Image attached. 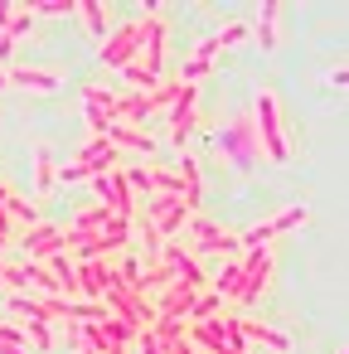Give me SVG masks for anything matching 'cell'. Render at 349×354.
Segmentation results:
<instances>
[{
	"mask_svg": "<svg viewBox=\"0 0 349 354\" xmlns=\"http://www.w3.org/2000/svg\"><path fill=\"white\" fill-rule=\"evenodd\" d=\"M0 291H6V257H0Z\"/></svg>",
	"mask_w": 349,
	"mask_h": 354,
	"instance_id": "4dcf8cb0",
	"label": "cell"
},
{
	"mask_svg": "<svg viewBox=\"0 0 349 354\" xmlns=\"http://www.w3.org/2000/svg\"><path fill=\"white\" fill-rule=\"evenodd\" d=\"M141 214L151 218V228L170 243V238H180L185 233V223H189V209L175 199V194H151L146 204H141Z\"/></svg>",
	"mask_w": 349,
	"mask_h": 354,
	"instance_id": "9c48e42d",
	"label": "cell"
},
{
	"mask_svg": "<svg viewBox=\"0 0 349 354\" xmlns=\"http://www.w3.org/2000/svg\"><path fill=\"white\" fill-rule=\"evenodd\" d=\"M64 252V223H35V228H25V262H49V257H59Z\"/></svg>",
	"mask_w": 349,
	"mask_h": 354,
	"instance_id": "4fadbf2b",
	"label": "cell"
},
{
	"mask_svg": "<svg viewBox=\"0 0 349 354\" xmlns=\"http://www.w3.org/2000/svg\"><path fill=\"white\" fill-rule=\"evenodd\" d=\"M107 218H112V214H107V209H102V204L93 199V204H83V209H78V214H73V218H68L64 228H68V233H97V228H102Z\"/></svg>",
	"mask_w": 349,
	"mask_h": 354,
	"instance_id": "603a6c76",
	"label": "cell"
},
{
	"mask_svg": "<svg viewBox=\"0 0 349 354\" xmlns=\"http://www.w3.org/2000/svg\"><path fill=\"white\" fill-rule=\"evenodd\" d=\"M112 117H117V88H102V83L83 88V122H88V136H102V131L112 127Z\"/></svg>",
	"mask_w": 349,
	"mask_h": 354,
	"instance_id": "8fae6325",
	"label": "cell"
},
{
	"mask_svg": "<svg viewBox=\"0 0 349 354\" xmlns=\"http://www.w3.org/2000/svg\"><path fill=\"white\" fill-rule=\"evenodd\" d=\"M218 156H228L238 170H252V165H262V146H257V131H252V117L247 112H238V117H228V127H218Z\"/></svg>",
	"mask_w": 349,
	"mask_h": 354,
	"instance_id": "3957f363",
	"label": "cell"
},
{
	"mask_svg": "<svg viewBox=\"0 0 349 354\" xmlns=\"http://www.w3.org/2000/svg\"><path fill=\"white\" fill-rule=\"evenodd\" d=\"M175 180H180V204H185L189 214H204V175H199V160H194L189 151H180Z\"/></svg>",
	"mask_w": 349,
	"mask_h": 354,
	"instance_id": "5bb4252c",
	"label": "cell"
},
{
	"mask_svg": "<svg viewBox=\"0 0 349 354\" xmlns=\"http://www.w3.org/2000/svg\"><path fill=\"white\" fill-rule=\"evenodd\" d=\"M194 296H199V291H194L189 281H180V277H175V281L151 301V306H155V320H185V315H189V306H194Z\"/></svg>",
	"mask_w": 349,
	"mask_h": 354,
	"instance_id": "9a60e30c",
	"label": "cell"
},
{
	"mask_svg": "<svg viewBox=\"0 0 349 354\" xmlns=\"http://www.w3.org/2000/svg\"><path fill=\"white\" fill-rule=\"evenodd\" d=\"M25 10L35 20H64V15H78V0H25Z\"/></svg>",
	"mask_w": 349,
	"mask_h": 354,
	"instance_id": "cb8c5ba5",
	"label": "cell"
},
{
	"mask_svg": "<svg viewBox=\"0 0 349 354\" xmlns=\"http://www.w3.org/2000/svg\"><path fill=\"white\" fill-rule=\"evenodd\" d=\"M214 39V49L223 54V49H233V44H247L252 39V25L247 20H228V25H218V35H209Z\"/></svg>",
	"mask_w": 349,
	"mask_h": 354,
	"instance_id": "d4e9b609",
	"label": "cell"
},
{
	"mask_svg": "<svg viewBox=\"0 0 349 354\" xmlns=\"http://www.w3.org/2000/svg\"><path fill=\"white\" fill-rule=\"evenodd\" d=\"M10 15H15V0H0V35L10 30Z\"/></svg>",
	"mask_w": 349,
	"mask_h": 354,
	"instance_id": "83f0119b",
	"label": "cell"
},
{
	"mask_svg": "<svg viewBox=\"0 0 349 354\" xmlns=\"http://www.w3.org/2000/svg\"><path fill=\"white\" fill-rule=\"evenodd\" d=\"M305 223H310V209H305V204H286L281 214H272V218H262V223L243 228V233H238V252L272 248V238H281V233H296V228H305Z\"/></svg>",
	"mask_w": 349,
	"mask_h": 354,
	"instance_id": "5b68a950",
	"label": "cell"
},
{
	"mask_svg": "<svg viewBox=\"0 0 349 354\" xmlns=\"http://www.w3.org/2000/svg\"><path fill=\"white\" fill-rule=\"evenodd\" d=\"M78 20L88 25V35H93L97 44L117 30V20H112V6H107V0H78Z\"/></svg>",
	"mask_w": 349,
	"mask_h": 354,
	"instance_id": "44dd1931",
	"label": "cell"
},
{
	"mask_svg": "<svg viewBox=\"0 0 349 354\" xmlns=\"http://www.w3.org/2000/svg\"><path fill=\"white\" fill-rule=\"evenodd\" d=\"M214 59H218V49H214V39H199L194 49H189V59L180 64V83H199L204 88V78H209V68H214Z\"/></svg>",
	"mask_w": 349,
	"mask_h": 354,
	"instance_id": "ac0fdd59",
	"label": "cell"
},
{
	"mask_svg": "<svg viewBox=\"0 0 349 354\" xmlns=\"http://www.w3.org/2000/svg\"><path fill=\"white\" fill-rule=\"evenodd\" d=\"M54 189H59V156L49 141H35V194L49 199Z\"/></svg>",
	"mask_w": 349,
	"mask_h": 354,
	"instance_id": "e0dca14e",
	"label": "cell"
},
{
	"mask_svg": "<svg viewBox=\"0 0 349 354\" xmlns=\"http://www.w3.org/2000/svg\"><path fill=\"white\" fill-rule=\"evenodd\" d=\"M247 117H252V131H257L262 160L286 165V160H291V141H286V117H281V97H276V88H257Z\"/></svg>",
	"mask_w": 349,
	"mask_h": 354,
	"instance_id": "6da1fadb",
	"label": "cell"
},
{
	"mask_svg": "<svg viewBox=\"0 0 349 354\" xmlns=\"http://www.w3.org/2000/svg\"><path fill=\"white\" fill-rule=\"evenodd\" d=\"M243 339H247V344H262V349H272V354H286V349H291L286 330H276V325H267V320H257V315H243Z\"/></svg>",
	"mask_w": 349,
	"mask_h": 354,
	"instance_id": "ffe728a7",
	"label": "cell"
},
{
	"mask_svg": "<svg viewBox=\"0 0 349 354\" xmlns=\"http://www.w3.org/2000/svg\"><path fill=\"white\" fill-rule=\"evenodd\" d=\"M6 83L10 88H25V93H54L64 83V73L54 64H10L6 68Z\"/></svg>",
	"mask_w": 349,
	"mask_h": 354,
	"instance_id": "7c38bea8",
	"label": "cell"
},
{
	"mask_svg": "<svg viewBox=\"0 0 349 354\" xmlns=\"http://www.w3.org/2000/svg\"><path fill=\"white\" fill-rule=\"evenodd\" d=\"M0 209H6V218H10V223H25V228H35V223H39V204H35V199H25L20 189H10L6 199H0Z\"/></svg>",
	"mask_w": 349,
	"mask_h": 354,
	"instance_id": "7402d4cb",
	"label": "cell"
},
{
	"mask_svg": "<svg viewBox=\"0 0 349 354\" xmlns=\"http://www.w3.org/2000/svg\"><path fill=\"white\" fill-rule=\"evenodd\" d=\"M107 170H122V156L107 146V136H88V146L73 156V165H59V185H78V180H97Z\"/></svg>",
	"mask_w": 349,
	"mask_h": 354,
	"instance_id": "277c9868",
	"label": "cell"
},
{
	"mask_svg": "<svg viewBox=\"0 0 349 354\" xmlns=\"http://www.w3.org/2000/svg\"><path fill=\"white\" fill-rule=\"evenodd\" d=\"M180 238H189L194 248H204V252H223V257H238V233L233 228H223V223H214V218H204V214H189V223H185V233Z\"/></svg>",
	"mask_w": 349,
	"mask_h": 354,
	"instance_id": "ba28073f",
	"label": "cell"
},
{
	"mask_svg": "<svg viewBox=\"0 0 349 354\" xmlns=\"http://www.w3.org/2000/svg\"><path fill=\"white\" fill-rule=\"evenodd\" d=\"M281 0H262V6H257V44H262V54H276L281 49Z\"/></svg>",
	"mask_w": 349,
	"mask_h": 354,
	"instance_id": "2e32d148",
	"label": "cell"
},
{
	"mask_svg": "<svg viewBox=\"0 0 349 354\" xmlns=\"http://www.w3.org/2000/svg\"><path fill=\"white\" fill-rule=\"evenodd\" d=\"M194 127H199V83H185L180 97H175V107L165 112V136H170V146L185 151L189 136H194Z\"/></svg>",
	"mask_w": 349,
	"mask_h": 354,
	"instance_id": "8992f818",
	"label": "cell"
},
{
	"mask_svg": "<svg viewBox=\"0 0 349 354\" xmlns=\"http://www.w3.org/2000/svg\"><path fill=\"white\" fill-rule=\"evenodd\" d=\"M218 310H223V301H218V296H214V291H199V296H194V306H189V315H185V320H189V325H199V320H214V315H218Z\"/></svg>",
	"mask_w": 349,
	"mask_h": 354,
	"instance_id": "484cf974",
	"label": "cell"
},
{
	"mask_svg": "<svg viewBox=\"0 0 349 354\" xmlns=\"http://www.w3.org/2000/svg\"><path fill=\"white\" fill-rule=\"evenodd\" d=\"M228 354H233V349H228Z\"/></svg>",
	"mask_w": 349,
	"mask_h": 354,
	"instance_id": "e575fe53",
	"label": "cell"
},
{
	"mask_svg": "<svg viewBox=\"0 0 349 354\" xmlns=\"http://www.w3.org/2000/svg\"><path fill=\"white\" fill-rule=\"evenodd\" d=\"M78 354H93V349H88V344H83V349H78Z\"/></svg>",
	"mask_w": 349,
	"mask_h": 354,
	"instance_id": "d6a6232c",
	"label": "cell"
},
{
	"mask_svg": "<svg viewBox=\"0 0 349 354\" xmlns=\"http://www.w3.org/2000/svg\"><path fill=\"white\" fill-rule=\"evenodd\" d=\"M10 228H15V223L6 218V209H0V252H6V243H10Z\"/></svg>",
	"mask_w": 349,
	"mask_h": 354,
	"instance_id": "f1b7e54d",
	"label": "cell"
},
{
	"mask_svg": "<svg viewBox=\"0 0 349 354\" xmlns=\"http://www.w3.org/2000/svg\"><path fill=\"white\" fill-rule=\"evenodd\" d=\"M334 354H344V349H334Z\"/></svg>",
	"mask_w": 349,
	"mask_h": 354,
	"instance_id": "836d02e7",
	"label": "cell"
},
{
	"mask_svg": "<svg viewBox=\"0 0 349 354\" xmlns=\"http://www.w3.org/2000/svg\"><path fill=\"white\" fill-rule=\"evenodd\" d=\"M122 257V252H117ZM117 257H88V262H73V281H78V301H102L107 286H112V267Z\"/></svg>",
	"mask_w": 349,
	"mask_h": 354,
	"instance_id": "30bf717a",
	"label": "cell"
},
{
	"mask_svg": "<svg viewBox=\"0 0 349 354\" xmlns=\"http://www.w3.org/2000/svg\"><path fill=\"white\" fill-rule=\"evenodd\" d=\"M6 88H10V83H6V68H0V93H6Z\"/></svg>",
	"mask_w": 349,
	"mask_h": 354,
	"instance_id": "1f68e13d",
	"label": "cell"
},
{
	"mask_svg": "<svg viewBox=\"0 0 349 354\" xmlns=\"http://www.w3.org/2000/svg\"><path fill=\"white\" fill-rule=\"evenodd\" d=\"M107 136V146L122 156V151H141V156H155V136L146 131V127H107L102 131Z\"/></svg>",
	"mask_w": 349,
	"mask_h": 354,
	"instance_id": "d6986e66",
	"label": "cell"
},
{
	"mask_svg": "<svg viewBox=\"0 0 349 354\" xmlns=\"http://www.w3.org/2000/svg\"><path fill=\"white\" fill-rule=\"evenodd\" d=\"M272 277H276V252L272 248L238 252V291H233V306H257L272 291Z\"/></svg>",
	"mask_w": 349,
	"mask_h": 354,
	"instance_id": "7a4b0ae2",
	"label": "cell"
},
{
	"mask_svg": "<svg viewBox=\"0 0 349 354\" xmlns=\"http://www.w3.org/2000/svg\"><path fill=\"white\" fill-rule=\"evenodd\" d=\"M20 330H25V339H30V344H35L39 354H49V349L59 344V339H54V325H44V320H25Z\"/></svg>",
	"mask_w": 349,
	"mask_h": 354,
	"instance_id": "4316f807",
	"label": "cell"
},
{
	"mask_svg": "<svg viewBox=\"0 0 349 354\" xmlns=\"http://www.w3.org/2000/svg\"><path fill=\"white\" fill-rule=\"evenodd\" d=\"M141 35H146V20H141V15H136V20H126V25H117V30H112V35L97 44V59H102L107 68H117V73H122V68L136 59Z\"/></svg>",
	"mask_w": 349,
	"mask_h": 354,
	"instance_id": "52a82bcc",
	"label": "cell"
},
{
	"mask_svg": "<svg viewBox=\"0 0 349 354\" xmlns=\"http://www.w3.org/2000/svg\"><path fill=\"white\" fill-rule=\"evenodd\" d=\"M0 354H25V344H0Z\"/></svg>",
	"mask_w": 349,
	"mask_h": 354,
	"instance_id": "f546056e",
	"label": "cell"
}]
</instances>
